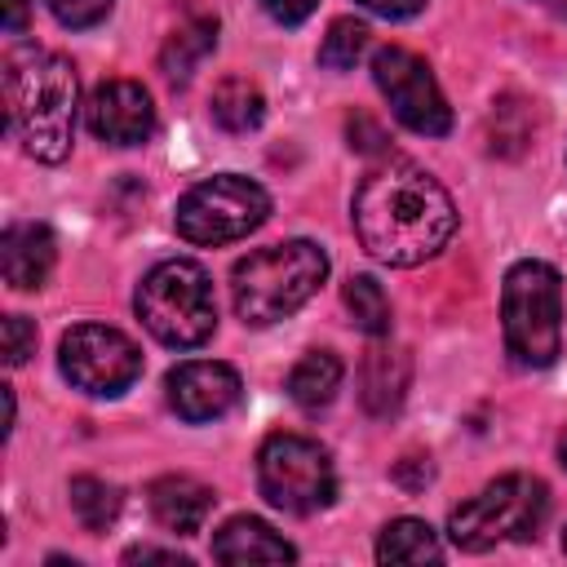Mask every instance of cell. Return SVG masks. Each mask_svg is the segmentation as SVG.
Here are the masks:
<instances>
[{
	"label": "cell",
	"instance_id": "8",
	"mask_svg": "<svg viewBox=\"0 0 567 567\" xmlns=\"http://www.w3.org/2000/svg\"><path fill=\"white\" fill-rule=\"evenodd\" d=\"M257 487L284 514H315L337 496L332 456L306 434H270L257 452Z\"/></svg>",
	"mask_w": 567,
	"mask_h": 567
},
{
	"label": "cell",
	"instance_id": "21",
	"mask_svg": "<svg viewBox=\"0 0 567 567\" xmlns=\"http://www.w3.org/2000/svg\"><path fill=\"white\" fill-rule=\"evenodd\" d=\"M443 558V545L434 536L430 523L421 518H394L381 527V540H377V563H439Z\"/></svg>",
	"mask_w": 567,
	"mask_h": 567
},
{
	"label": "cell",
	"instance_id": "31",
	"mask_svg": "<svg viewBox=\"0 0 567 567\" xmlns=\"http://www.w3.org/2000/svg\"><path fill=\"white\" fill-rule=\"evenodd\" d=\"M4 31L9 35L27 31V0H4Z\"/></svg>",
	"mask_w": 567,
	"mask_h": 567
},
{
	"label": "cell",
	"instance_id": "14",
	"mask_svg": "<svg viewBox=\"0 0 567 567\" xmlns=\"http://www.w3.org/2000/svg\"><path fill=\"white\" fill-rule=\"evenodd\" d=\"M146 501H151V514L164 532H177V536H195L204 532L208 514H213V487L186 478V474H164L146 487Z\"/></svg>",
	"mask_w": 567,
	"mask_h": 567
},
{
	"label": "cell",
	"instance_id": "20",
	"mask_svg": "<svg viewBox=\"0 0 567 567\" xmlns=\"http://www.w3.org/2000/svg\"><path fill=\"white\" fill-rule=\"evenodd\" d=\"M532 128H536V115L523 97L505 93L492 102V115H487V146L492 155L501 159H518L527 146H532Z\"/></svg>",
	"mask_w": 567,
	"mask_h": 567
},
{
	"label": "cell",
	"instance_id": "15",
	"mask_svg": "<svg viewBox=\"0 0 567 567\" xmlns=\"http://www.w3.org/2000/svg\"><path fill=\"white\" fill-rule=\"evenodd\" d=\"M412 381V359L399 346H372L359 363V399L372 416H390L399 412L403 394Z\"/></svg>",
	"mask_w": 567,
	"mask_h": 567
},
{
	"label": "cell",
	"instance_id": "23",
	"mask_svg": "<svg viewBox=\"0 0 567 567\" xmlns=\"http://www.w3.org/2000/svg\"><path fill=\"white\" fill-rule=\"evenodd\" d=\"M341 301L350 310V323L368 337H385L390 332V301L381 292V284L372 275H350L341 288Z\"/></svg>",
	"mask_w": 567,
	"mask_h": 567
},
{
	"label": "cell",
	"instance_id": "24",
	"mask_svg": "<svg viewBox=\"0 0 567 567\" xmlns=\"http://www.w3.org/2000/svg\"><path fill=\"white\" fill-rule=\"evenodd\" d=\"M368 44H372V31H368L363 22L337 18V22L328 27L323 44H319V66H328V71H350V66L368 53Z\"/></svg>",
	"mask_w": 567,
	"mask_h": 567
},
{
	"label": "cell",
	"instance_id": "28",
	"mask_svg": "<svg viewBox=\"0 0 567 567\" xmlns=\"http://www.w3.org/2000/svg\"><path fill=\"white\" fill-rule=\"evenodd\" d=\"M350 146H359V151H385V133L368 115H350Z\"/></svg>",
	"mask_w": 567,
	"mask_h": 567
},
{
	"label": "cell",
	"instance_id": "10",
	"mask_svg": "<svg viewBox=\"0 0 567 567\" xmlns=\"http://www.w3.org/2000/svg\"><path fill=\"white\" fill-rule=\"evenodd\" d=\"M372 80L385 93L394 120L421 137H443L452 128V106L443 102V89L425 58H416L403 44H381L372 53Z\"/></svg>",
	"mask_w": 567,
	"mask_h": 567
},
{
	"label": "cell",
	"instance_id": "19",
	"mask_svg": "<svg viewBox=\"0 0 567 567\" xmlns=\"http://www.w3.org/2000/svg\"><path fill=\"white\" fill-rule=\"evenodd\" d=\"M213 120L226 128V133H252L261 120H266V97L252 80L244 75H226L217 89H213Z\"/></svg>",
	"mask_w": 567,
	"mask_h": 567
},
{
	"label": "cell",
	"instance_id": "6",
	"mask_svg": "<svg viewBox=\"0 0 567 567\" xmlns=\"http://www.w3.org/2000/svg\"><path fill=\"white\" fill-rule=\"evenodd\" d=\"M549 514V487L536 474H501L478 496L461 501L447 518V536L465 554H483L501 540H532Z\"/></svg>",
	"mask_w": 567,
	"mask_h": 567
},
{
	"label": "cell",
	"instance_id": "12",
	"mask_svg": "<svg viewBox=\"0 0 567 567\" xmlns=\"http://www.w3.org/2000/svg\"><path fill=\"white\" fill-rule=\"evenodd\" d=\"M168 390V403L182 421L190 425H204V421H217L226 416L235 403H239V372L230 363H217V359H190V363H177L164 381Z\"/></svg>",
	"mask_w": 567,
	"mask_h": 567
},
{
	"label": "cell",
	"instance_id": "33",
	"mask_svg": "<svg viewBox=\"0 0 567 567\" xmlns=\"http://www.w3.org/2000/svg\"><path fill=\"white\" fill-rule=\"evenodd\" d=\"M563 554H567V527H563Z\"/></svg>",
	"mask_w": 567,
	"mask_h": 567
},
{
	"label": "cell",
	"instance_id": "30",
	"mask_svg": "<svg viewBox=\"0 0 567 567\" xmlns=\"http://www.w3.org/2000/svg\"><path fill=\"white\" fill-rule=\"evenodd\" d=\"M124 563H177V567H186V558H182L177 549H155V545H133V549H124Z\"/></svg>",
	"mask_w": 567,
	"mask_h": 567
},
{
	"label": "cell",
	"instance_id": "5",
	"mask_svg": "<svg viewBox=\"0 0 567 567\" xmlns=\"http://www.w3.org/2000/svg\"><path fill=\"white\" fill-rule=\"evenodd\" d=\"M137 319L159 346L173 350H195L213 337L217 328V301H213V279L199 261L173 257L159 261L142 284H137Z\"/></svg>",
	"mask_w": 567,
	"mask_h": 567
},
{
	"label": "cell",
	"instance_id": "26",
	"mask_svg": "<svg viewBox=\"0 0 567 567\" xmlns=\"http://www.w3.org/2000/svg\"><path fill=\"white\" fill-rule=\"evenodd\" d=\"M31 354H35V323L22 319V315H9V319H4V363L18 368V363H27Z\"/></svg>",
	"mask_w": 567,
	"mask_h": 567
},
{
	"label": "cell",
	"instance_id": "16",
	"mask_svg": "<svg viewBox=\"0 0 567 567\" xmlns=\"http://www.w3.org/2000/svg\"><path fill=\"white\" fill-rule=\"evenodd\" d=\"M213 558L217 563H292L297 549L270 523L239 514V518L221 523V532L213 536Z\"/></svg>",
	"mask_w": 567,
	"mask_h": 567
},
{
	"label": "cell",
	"instance_id": "4",
	"mask_svg": "<svg viewBox=\"0 0 567 567\" xmlns=\"http://www.w3.org/2000/svg\"><path fill=\"white\" fill-rule=\"evenodd\" d=\"M501 328L518 368H549L563 354V284L549 261L523 257L505 270Z\"/></svg>",
	"mask_w": 567,
	"mask_h": 567
},
{
	"label": "cell",
	"instance_id": "22",
	"mask_svg": "<svg viewBox=\"0 0 567 567\" xmlns=\"http://www.w3.org/2000/svg\"><path fill=\"white\" fill-rule=\"evenodd\" d=\"M120 505H124V496L106 478H93V474L71 478V509L84 532H106L120 518Z\"/></svg>",
	"mask_w": 567,
	"mask_h": 567
},
{
	"label": "cell",
	"instance_id": "1",
	"mask_svg": "<svg viewBox=\"0 0 567 567\" xmlns=\"http://www.w3.org/2000/svg\"><path fill=\"white\" fill-rule=\"evenodd\" d=\"M350 221L359 244L385 266H421L443 252L456 230L452 195L416 164H381L372 168L350 204Z\"/></svg>",
	"mask_w": 567,
	"mask_h": 567
},
{
	"label": "cell",
	"instance_id": "18",
	"mask_svg": "<svg viewBox=\"0 0 567 567\" xmlns=\"http://www.w3.org/2000/svg\"><path fill=\"white\" fill-rule=\"evenodd\" d=\"M213 44H217V18H190V22H182V27L164 40V49H159V71H164V80L186 84L190 71L213 53Z\"/></svg>",
	"mask_w": 567,
	"mask_h": 567
},
{
	"label": "cell",
	"instance_id": "27",
	"mask_svg": "<svg viewBox=\"0 0 567 567\" xmlns=\"http://www.w3.org/2000/svg\"><path fill=\"white\" fill-rule=\"evenodd\" d=\"M261 4H266V13H270L275 22L297 27V22H306V18L315 13V4H319V0H261Z\"/></svg>",
	"mask_w": 567,
	"mask_h": 567
},
{
	"label": "cell",
	"instance_id": "11",
	"mask_svg": "<svg viewBox=\"0 0 567 567\" xmlns=\"http://www.w3.org/2000/svg\"><path fill=\"white\" fill-rule=\"evenodd\" d=\"M89 133L111 146H137L155 133V102L137 80H102L84 106Z\"/></svg>",
	"mask_w": 567,
	"mask_h": 567
},
{
	"label": "cell",
	"instance_id": "17",
	"mask_svg": "<svg viewBox=\"0 0 567 567\" xmlns=\"http://www.w3.org/2000/svg\"><path fill=\"white\" fill-rule=\"evenodd\" d=\"M341 377H346V368H341V359L332 350H310L288 372V399L297 408H306V412H319V408H328L337 399Z\"/></svg>",
	"mask_w": 567,
	"mask_h": 567
},
{
	"label": "cell",
	"instance_id": "3",
	"mask_svg": "<svg viewBox=\"0 0 567 567\" xmlns=\"http://www.w3.org/2000/svg\"><path fill=\"white\" fill-rule=\"evenodd\" d=\"M323 279H328V252L310 239H288V244L257 248L230 275L235 315L252 328L279 323L292 310H301L319 292Z\"/></svg>",
	"mask_w": 567,
	"mask_h": 567
},
{
	"label": "cell",
	"instance_id": "7",
	"mask_svg": "<svg viewBox=\"0 0 567 567\" xmlns=\"http://www.w3.org/2000/svg\"><path fill=\"white\" fill-rule=\"evenodd\" d=\"M270 217V195L239 177V173H217L208 182H195L173 213V226L186 244H230L257 230Z\"/></svg>",
	"mask_w": 567,
	"mask_h": 567
},
{
	"label": "cell",
	"instance_id": "32",
	"mask_svg": "<svg viewBox=\"0 0 567 567\" xmlns=\"http://www.w3.org/2000/svg\"><path fill=\"white\" fill-rule=\"evenodd\" d=\"M558 456H563V470H567V430H563V439H558Z\"/></svg>",
	"mask_w": 567,
	"mask_h": 567
},
{
	"label": "cell",
	"instance_id": "9",
	"mask_svg": "<svg viewBox=\"0 0 567 567\" xmlns=\"http://www.w3.org/2000/svg\"><path fill=\"white\" fill-rule=\"evenodd\" d=\"M58 368L75 390L115 399L142 377V350L120 328L75 323L58 346Z\"/></svg>",
	"mask_w": 567,
	"mask_h": 567
},
{
	"label": "cell",
	"instance_id": "13",
	"mask_svg": "<svg viewBox=\"0 0 567 567\" xmlns=\"http://www.w3.org/2000/svg\"><path fill=\"white\" fill-rule=\"evenodd\" d=\"M53 261H58V239H53V230L44 221L4 226V235H0V270H4L9 288H18V292L40 288L53 275Z\"/></svg>",
	"mask_w": 567,
	"mask_h": 567
},
{
	"label": "cell",
	"instance_id": "25",
	"mask_svg": "<svg viewBox=\"0 0 567 567\" xmlns=\"http://www.w3.org/2000/svg\"><path fill=\"white\" fill-rule=\"evenodd\" d=\"M44 4H49V13H53L62 27L84 31V27H97V22L111 13L115 0H44Z\"/></svg>",
	"mask_w": 567,
	"mask_h": 567
},
{
	"label": "cell",
	"instance_id": "29",
	"mask_svg": "<svg viewBox=\"0 0 567 567\" xmlns=\"http://www.w3.org/2000/svg\"><path fill=\"white\" fill-rule=\"evenodd\" d=\"M363 9H372V13H381V18H412V13H421L425 9V0H359Z\"/></svg>",
	"mask_w": 567,
	"mask_h": 567
},
{
	"label": "cell",
	"instance_id": "2",
	"mask_svg": "<svg viewBox=\"0 0 567 567\" xmlns=\"http://www.w3.org/2000/svg\"><path fill=\"white\" fill-rule=\"evenodd\" d=\"M80 80L71 58L49 49H18L4 62V102L9 133L40 164H62L71 151Z\"/></svg>",
	"mask_w": 567,
	"mask_h": 567
}]
</instances>
